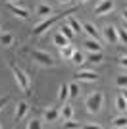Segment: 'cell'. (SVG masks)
Returning a JSON list of instances; mask_svg holds the SVG:
<instances>
[{"label": "cell", "mask_w": 127, "mask_h": 129, "mask_svg": "<svg viewBox=\"0 0 127 129\" xmlns=\"http://www.w3.org/2000/svg\"><path fill=\"white\" fill-rule=\"evenodd\" d=\"M69 14H73V10H71V12H66V14H62V16H52V17L48 16L46 19H44V21H41L37 27H35V29H33V35H35V37L42 35V33H44V31H48V29H50V27H52L54 23L58 21V19H62V17H68Z\"/></svg>", "instance_id": "cell-1"}, {"label": "cell", "mask_w": 127, "mask_h": 129, "mask_svg": "<svg viewBox=\"0 0 127 129\" xmlns=\"http://www.w3.org/2000/svg\"><path fill=\"white\" fill-rule=\"evenodd\" d=\"M10 70H12V73H14V77H16L19 89L25 92V94H29V79H27V75L19 70V68H17L16 64H14V62H10Z\"/></svg>", "instance_id": "cell-2"}, {"label": "cell", "mask_w": 127, "mask_h": 129, "mask_svg": "<svg viewBox=\"0 0 127 129\" xmlns=\"http://www.w3.org/2000/svg\"><path fill=\"white\" fill-rule=\"evenodd\" d=\"M102 100H104L102 92H92V94L87 98V110H89L90 114H96L102 108Z\"/></svg>", "instance_id": "cell-3"}, {"label": "cell", "mask_w": 127, "mask_h": 129, "mask_svg": "<svg viewBox=\"0 0 127 129\" xmlns=\"http://www.w3.org/2000/svg\"><path fill=\"white\" fill-rule=\"evenodd\" d=\"M31 58L37 60L39 64H42V66H48V68H52V66H54L52 56H50L48 52H42V50H31Z\"/></svg>", "instance_id": "cell-4"}, {"label": "cell", "mask_w": 127, "mask_h": 129, "mask_svg": "<svg viewBox=\"0 0 127 129\" xmlns=\"http://www.w3.org/2000/svg\"><path fill=\"white\" fill-rule=\"evenodd\" d=\"M104 39L108 41L110 44H116V43H119V39H117V27H114V25H108V27H104Z\"/></svg>", "instance_id": "cell-5"}, {"label": "cell", "mask_w": 127, "mask_h": 129, "mask_svg": "<svg viewBox=\"0 0 127 129\" xmlns=\"http://www.w3.org/2000/svg\"><path fill=\"white\" fill-rule=\"evenodd\" d=\"M112 10H114V0H102L94 8V14L96 16H104V14H110Z\"/></svg>", "instance_id": "cell-6"}, {"label": "cell", "mask_w": 127, "mask_h": 129, "mask_svg": "<svg viewBox=\"0 0 127 129\" xmlns=\"http://www.w3.org/2000/svg\"><path fill=\"white\" fill-rule=\"evenodd\" d=\"M27 112H29V106H27V102H17V108H16V121H21V119L27 116Z\"/></svg>", "instance_id": "cell-7"}, {"label": "cell", "mask_w": 127, "mask_h": 129, "mask_svg": "<svg viewBox=\"0 0 127 129\" xmlns=\"http://www.w3.org/2000/svg\"><path fill=\"white\" fill-rule=\"evenodd\" d=\"M75 79L77 81H96L98 79V73H94V71H79L77 75H75Z\"/></svg>", "instance_id": "cell-8"}, {"label": "cell", "mask_w": 127, "mask_h": 129, "mask_svg": "<svg viewBox=\"0 0 127 129\" xmlns=\"http://www.w3.org/2000/svg\"><path fill=\"white\" fill-rule=\"evenodd\" d=\"M8 10H10L12 14H16L17 17H21V19H29V12L23 10V8H17L16 4H8Z\"/></svg>", "instance_id": "cell-9"}, {"label": "cell", "mask_w": 127, "mask_h": 129, "mask_svg": "<svg viewBox=\"0 0 127 129\" xmlns=\"http://www.w3.org/2000/svg\"><path fill=\"white\" fill-rule=\"evenodd\" d=\"M85 48L89 50V52H102V44L96 41V39H89L87 43H85Z\"/></svg>", "instance_id": "cell-10"}, {"label": "cell", "mask_w": 127, "mask_h": 129, "mask_svg": "<svg viewBox=\"0 0 127 129\" xmlns=\"http://www.w3.org/2000/svg\"><path fill=\"white\" fill-rule=\"evenodd\" d=\"M60 118V110L58 108H48L46 112H44V119L46 121H56Z\"/></svg>", "instance_id": "cell-11"}, {"label": "cell", "mask_w": 127, "mask_h": 129, "mask_svg": "<svg viewBox=\"0 0 127 129\" xmlns=\"http://www.w3.org/2000/svg\"><path fill=\"white\" fill-rule=\"evenodd\" d=\"M83 31L87 33L90 39H96V41H98V31H96V27L92 25V23H83Z\"/></svg>", "instance_id": "cell-12"}, {"label": "cell", "mask_w": 127, "mask_h": 129, "mask_svg": "<svg viewBox=\"0 0 127 129\" xmlns=\"http://www.w3.org/2000/svg\"><path fill=\"white\" fill-rule=\"evenodd\" d=\"M68 23H69V27L73 29V33H81V31H83V23H79L73 16H71V14L68 16Z\"/></svg>", "instance_id": "cell-13"}, {"label": "cell", "mask_w": 127, "mask_h": 129, "mask_svg": "<svg viewBox=\"0 0 127 129\" xmlns=\"http://www.w3.org/2000/svg\"><path fill=\"white\" fill-rule=\"evenodd\" d=\"M54 44H56L58 48H62V46H68V44H69V39H66L62 33L58 31L56 35H54Z\"/></svg>", "instance_id": "cell-14"}, {"label": "cell", "mask_w": 127, "mask_h": 129, "mask_svg": "<svg viewBox=\"0 0 127 129\" xmlns=\"http://www.w3.org/2000/svg\"><path fill=\"white\" fill-rule=\"evenodd\" d=\"M35 14H39V16H42V17H48L50 14H52V8H50L48 4H39L37 10H35Z\"/></svg>", "instance_id": "cell-15"}, {"label": "cell", "mask_w": 127, "mask_h": 129, "mask_svg": "<svg viewBox=\"0 0 127 129\" xmlns=\"http://www.w3.org/2000/svg\"><path fill=\"white\" fill-rule=\"evenodd\" d=\"M60 33H62L66 39H69V41H71V39H73V35H75L73 29L69 27V23H62V25H60Z\"/></svg>", "instance_id": "cell-16"}, {"label": "cell", "mask_w": 127, "mask_h": 129, "mask_svg": "<svg viewBox=\"0 0 127 129\" xmlns=\"http://www.w3.org/2000/svg\"><path fill=\"white\" fill-rule=\"evenodd\" d=\"M0 44H2V46L14 44V35H12V33H0Z\"/></svg>", "instance_id": "cell-17"}, {"label": "cell", "mask_w": 127, "mask_h": 129, "mask_svg": "<svg viewBox=\"0 0 127 129\" xmlns=\"http://www.w3.org/2000/svg\"><path fill=\"white\" fill-rule=\"evenodd\" d=\"M60 116H62L64 119H71V116H73V106H71V104H64V108L60 110Z\"/></svg>", "instance_id": "cell-18"}, {"label": "cell", "mask_w": 127, "mask_h": 129, "mask_svg": "<svg viewBox=\"0 0 127 129\" xmlns=\"http://www.w3.org/2000/svg\"><path fill=\"white\" fill-rule=\"evenodd\" d=\"M58 98H60V102H66L69 98V87L64 83V85H60V92H58Z\"/></svg>", "instance_id": "cell-19"}, {"label": "cell", "mask_w": 127, "mask_h": 129, "mask_svg": "<svg viewBox=\"0 0 127 129\" xmlns=\"http://www.w3.org/2000/svg\"><path fill=\"white\" fill-rule=\"evenodd\" d=\"M116 108H117V112H125L127 110V100L121 96V94L116 98Z\"/></svg>", "instance_id": "cell-20"}, {"label": "cell", "mask_w": 127, "mask_h": 129, "mask_svg": "<svg viewBox=\"0 0 127 129\" xmlns=\"http://www.w3.org/2000/svg\"><path fill=\"white\" fill-rule=\"evenodd\" d=\"M71 62H73L75 66H81L85 62V58H83V54L79 52V50H73V54H71Z\"/></svg>", "instance_id": "cell-21"}, {"label": "cell", "mask_w": 127, "mask_h": 129, "mask_svg": "<svg viewBox=\"0 0 127 129\" xmlns=\"http://www.w3.org/2000/svg\"><path fill=\"white\" fill-rule=\"evenodd\" d=\"M73 46L71 44H68V46H62L60 48V54H62V58H71V54H73Z\"/></svg>", "instance_id": "cell-22"}, {"label": "cell", "mask_w": 127, "mask_h": 129, "mask_svg": "<svg viewBox=\"0 0 127 129\" xmlns=\"http://www.w3.org/2000/svg\"><path fill=\"white\" fill-rule=\"evenodd\" d=\"M89 60L92 62V64H100L102 60H104V54H102V52H90Z\"/></svg>", "instance_id": "cell-23"}, {"label": "cell", "mask_w": 127, "mask_h": 129, "mask_svg": "<svg viewBox=\"0 0 127 129\" xmlns=\"http://www.w3.org/2000/svg\"><path fill=\"white\" fill-rule=\"evenodd\" d=\"M114 127H117V129L127 127V118H125V116H119V118H116V119H114Z\"/></svg>", "instance_id": "cell-24"}, {"label": "cell", "mask_w": 127, "mask_h": 129, "mask_svg": "<svg viewBox=\"0 0 127 129\" xmlns=\"http://www.w3.org/2000/svg\"><path fill=\"white\" fill-rule=\"evenodd\" d=\"M69 96L71 98H75L77 96V94H79V85H77V83H69Z\"/></svg>", "instance_id": "cell-25"}, {"label": "cell", "mask_w": 127, "mask_h": 129, "mask_svg": "<svg viewBox=\"0 0 127 129\" xmlns=\"http://www.w3.org/2000/svg\"><path fill=\"white\" fill-rule=\"evenodd\" d=\"M117 39L121 44H127V31L125 29H117Z\"/></svg>", "instance_id": "cell-26"}, {"label": "cell", "mask_w": 127, "mask_h": 129, "mask_svg": "<svg viewBox=\"0 0 127 129\" xmlns=\"http://www.w3.org/2000/svg\"><path fill=\"white\" fill-rule=\"evenodd\" d=\"M64 127H69V129H79L81 125L77 121H71V119H64Z\"/></svg>", "instance_id": "cell-27"}, {"label": "cell", "mask_w": 127, "mask_h": 129, "mask_svg": "<svg viewBox=\"0 0 127 129\" xmlns=\"http://www.w3.org/2000/svg\"><path fill=\"white\" fill-rule=\"evenodd\" d=\"M27 127H29V129H41L42 123H41V119H31V121L27 123Z\"/></svg>", "instance_id": "cell-28"}, {"label": "cell", "mask_w": 127, "mask_h": 129, "mask_svg": "<svg viewBox=\"0 0 127 129\" xmlns=\"http://www.w3.org/2000/svg\"><path fill=\"white\" fill-rule=\"evenodd\" d=\"M116 83H117V87H127V75H119L116 79Z\"/></svg>", "instance_id": "cell-29"}, {"label": "cell", "mask_w": 127, "mask_h": 129, "mask_svg": "<svg viewBox=\"0 0 127 129\" xmlns=\"http://www.w3.org/2000/svg\"><path fill=\"white\" fill-rule=\"evenodd\" d=\"M117 64L121 66V68H127V56H121V58L117 60Z\"/></svg>", "instance_id": "cell-30"}, {"label": "cell", "mask_w": 127, "mask_h": 129, "mask_svg": "<svg viewBox=\"0 0 127 129\" xmlns=\"http://www.w3.org/2000/svg\"><path fill=\"white\" fill-rule=\"evenodd\" d=\"M8 100H10V96H2V98H0V110H2V108L8 104Z\"/></svg>", "instance_id": "cell-31"}, {"label": "cell", "mask_w": 127, "mask_h": 129, "mask_svg": "<svg viewBox=\"0 0 127 129\" xmlns=\"http://www.w3.org/2000/svg\"><path fill=\"white\" fill-rule=\"evenodd\" d=\"M100 127H102L100 123H89L87 125V129H100Z\"/></svg>", "instance_id": "cell-32"}, {"label": "cell", "mask_w": 127, "mask_h": 129, "mask_svg": "<svg viewBox=\"0 0 127 129\" xmlns=\"http://www.w3.org/2000/svg\"><path fill=\"white\" fill-rule=\"evenodd\" d=\"M121 96L127 100V87H121Z\"/></svg>", "instance_id": "cell-33"}, {"label": "cell", "mask_w": 127, "mask_h": 129, "mask_svg": "<svg viewBox=\"0 0 127 129\" xmlns=\"http://www.w3.org/2000/svg\"><path fill=\"white\" fill-rule=\"evenodd\" d=\"M6 4H16V2H19V0H4Z\"/></svg>", "instance_id": "cell-34"}, {"label": "cell", "mask_w": 127, "mask_h": 129, "mask_svg": "<svg viewBox=\"0 0 127 129\" xmlns=\"http://www.w3.org/2000/svg\"><path fill=\"white\" fill-rule=\"evenodd\" d=\"M60 4H69V2H71V0H58Z\"/></svg>", "instance_id": "cell-35"}, {"label": "cell", "mask_w": 127, "mask_h": 129, "mask_svg": "<svg viewBox=\"0 0 127 129\" xmlns=\"http://www.w3.org/2000/svg\"><path fill=\"white\" fill-rule=\"evenodd\" d=\"M123 19L127 21V10H123Z\"/></svg>", "instance_id": "cell-36"}, {"label": "cell", "mask_w": 127, "mask_h": 129, "mask_svg": "<svg viewBox=\"0 0 127 129\" xmlns=\"http://www.w3.org/2000/svg\"><path fill=\"white\" fill-rule=\"evenodd\" d=\"M81 2H87V0H81Z\"/></svg>", "instance_id": "cell-37"}, {"label": "cell", "mask_w": 127, "mask_h": 129, "mask_svg": "<svg viewBox=\"0 0 127 129\" xmlns=\"http://www.w3.org/2000/svg\"><path fill=\"white\" fill-rule=\"evenodd\" d=\"M125 29H127V27H125Z\"/></svg>", "instance_id": "cell-38"}]
</instances>
